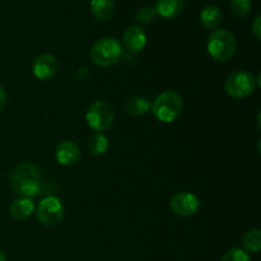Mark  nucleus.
Listing matches in <instances>:
<instances>
[{
    "mask_svg": "<svg viewBox=\"0 0 261 261\" xmlns=\"http://www.w3.org/2000/svg\"><path fill=\"white\" fill-rule=\"evenodd\" d=\"M41 172L31 162H22L15 166L10 175V185L13 191L22 198L32 199L41 191Z\"/></svg>",
    "mask_w": 261,
    "mask_h": 261,
    "instance_id": "nucleus-1",
    "label": "nucleus"
},
{
    "mask_svg": "<svg viewBox=\"0 0 261 261\" xmlns=\"http://www.w3.org/2000/svg\"><path fill=\"white\" fill-rule=\"evenodd\" d=\"M206 50L211 58L217 63H226L233 58L237 50V41L233 33L226 28L214 30L209 35Z\"/></svg>",
    "mask_w": 261,
    "mask_h": 261,
    "instance_id": "nucleus-2",
    "label": "nucleus"
},
{
    "mask_svg": "<svg viewBox=\"0 0 261 261\" xmlns=\"http://www.w3.org/2000/svg\"><path fill=\"white\" fill-rule=\"evenodd\" d=\"M182 97L175 91H165L158 94L150 105L155 119L165 124L173 122L182 111Z\"/></svg>",
    "mask_w": 261,
    "mask_h": 261,
    "instance_id": "nucleus-3",
    "label": "nucleus"
},
{
    "mask_svg": "<svg viewBox=\"0 0 261 261\" xmlns=\"http://www.w3.org/2000/svg\"><path fill=\"white\" fill-rule=\"evenodd\" d=\"M124 56L122 45L115 37H103L96 41L91 48V59L96 65L109 68L119 63Z\"/></svg>",
    "mask_w": 261,
    "mask_h": 261,
    "instance_id": "nucleus-4",
    "label": "nucleus"
},
{
    "mask_svg": "<svg viewBox=\"0 0 261 261\" xmlns=\"http://www.w3.org/2000/svg\"><path fill=\"white\" fill-rule=\"evenodd\" d=\"M257 87L254 74L247 70H236L227 76L224 91L232 98H245L254 93Z\"/></svg>",
    "mask_w": 261,
    "mask_h": 261,
    "instance_id": "nucleus-5",
    "label": "nucleus"
},
{
    "mask_svg": "<svg viewBox=\"0 0 261 261\" xmlns=\"http://www.w3.org/2000/svg\"><path fill=\"white\" fill-rule=\"evenodd\" d=\"M87 124L96 133H102L112 126L115 120L114 109L105 101H96L86 112Z\"/></svg>",
    "mask_w": 261,
    "mask_h": 261,
    "instance_id": "nucleus-6",
    "label": "nucleus"
},
{
    "mask_svg": "<svg viewBox=\"0 0 261 261\" xmlns=\"http://www.w3.org/2000/svg\"><path fill=\"white\" fill-rule=\"evenodd\" d=\"M36 216L42 226H58L65 216V206L58 196H46L38 203Z\"/></svg>",
    "mask_w": 261,
    "mask_h": 261,
    "instance_id": "nucleus-7",
    "label": "nucleus"
},
{
    "mask_svg": "<svg viewBox=\"0 0 261 261\" xmlns=\"http://www.w3.org/2000/svg\"><path fill=\"white\" fill-rule=\"evenodd\" d=\"M173 213L178 217H193L200 208V200L198 196L189 191H180L175 194L170 201Z\"/></svg>",
    "mask_w": 261,
    "mask_h": 261,
    "instance_id": "nucleus-8",
    "label": "nucleus"
},
{
    "mask_svg": "<svg viewBox=\"0 0 261 261\" xmlns=\"http://www.w3.org/2000/svg\"><path fill=\"white\" fill-rule=\"evenodd\" d=\"M59 64L55 56L50 54H42L37 56L33 61L32 71L33 75L40 81H48L58 73Z\"/></svg>",
    "mask_w": 261,
    "mask_h": 261,
    "instance_id": "nucleus-9",
    "label": "nucleus"
},
{
    "mask_svg": "<svg viewBox=\"0 0 261 261\" xmlns=\"http://www.w3.org/2000/svg\"><path fill=\"white\" fill-rule=\"evenodd\" d=\"M122 42L130 54L140 53L147 45V33L140 25H130L125 30Z\"/></svg>",
    "mask_w": 261,
    "mask_h": 261,
    "instance_id": "nucleus-10",
    "label": "nucleus"
},
{
    "mask_svg": "<svg viewBox=\"0 0 261 261\" xmlns=\"http://www.w3.org/2000/svg\"><path fill=\"white\" fill-rule=\"evenodd\" d=\"M55 158L61 166H73L81 158V149L71 140H64L56 147Z\"/></svg>",
    "mask_w": 261,
    "mask_h": 261,
    "instance_id": "nucleus-11",
    "label": "nucleus"
},
{
    "mask_svg": "<svg viewBox=\"0 0 261 261\" xmlns=\"http://www.w3.org/2000/svg\"><path fill=\"white\" fill-rule=\"evenodd\" d=\"M185 2L184 0H157L154 10L157 15L165 19H173L182 13Z\"/></svg>",
    "mask_w": 261,
    "mask_h": 261,
    "instance_id": "nucleus-12",
    "label": "nucleus"
},
{
    "mask_svg": "<svg viewBox=\"0 0 261 261\" xmlns=\"http://www.w3.org/2000/svg\"><path fill=\"white\" fill-rule=\"evenodd\" d=\"M35 208L36 206L32 199L20 196V198L13 200V203L10 204L9 213L15 221H25V219L32 216Z\"/></svg>",
    "mask_w": 261,
    "mask_h": 261,
    "instance_id": "nucleus-13",
    "label": "nucleus"
},
{
    "mask_svg": "<svg viewBox=\"0 0 261 261\" xmlns=\"http://www.w3.org/2000/svg\"><path fill=\"white\" fill-rule=\"evenodd\" d=\"M91 12L97 20L107 22L112 18L115 12V5L112 0H92Z\"/></svg>",
    "mask_w": 261,
    "mask_h": 261,
    "instance_id": "nucleus-14",
    "label": "nucleus"
},
{
    "mask_svg": "<svg viewBox=\"0 0 261 261\" xmlns=\"http://www.w3.org/2000/svg\"><path fill=\"white\" fill-rule=\"evenodd\" d=\"M222 18H223V14H222L221 9L217 5H206L200 12L201 24L205 28H209V30H213V28L218 27L222 22Z\"/></svg>",
    "mask_w": 261,
    "mask_h": 261,
    "instance_id": "nucleus-15",
    "label": "nucleus"
},
{
    "mask_svg": "<svg viewBox=\"0 0 261 261\" xmlns=\"http://www.w3.org/2000/svg\"><path fill=\"white\" fill-rule=\"evenodd\" d=\"M150 109V103L147 98L140 96H134L129 98L125 103V110L127 114L133 116H143L147 114Z\"/></svg>",
    "mask_w": 261,
    "mask_h": 261,
    "instance_id": "nucleus-16",
    "label": "nucleus"
},
{
    "mask_svg": "<svg viewBox=\"0 0 261 261\" xmlns=\"http://www.w3.org/2000/svg\"><path fill=\"white\" fill-rule=\"evenodd\" d=\"M109 145V138L105 134H102V133H96V134H93L89 138L88 150L94 157H101V155H103L107 152Z\"/></svg>",
    "mask_w": 261,
    "mask_h": 261,
    "instance_id": "nucleus-17",
    "label": "nucleus"
},
{
    "mask_svg": "<svg viewBox=\"0 0 261 261\" xmlns=\"http://www.w3.org/2000/svg\"><path fill=\"white\" fill-rule=\"evenodd\" d=\"M242 244L246 251L257 254L261 250V231L259 228H251L244 234Z\"/></svg>",
    "mask_w": 261,
    "mask_h": 261,
    "instance_id": "nucleus-18",
    "label": "nucleus"
},
{
    "mask_svg": "<svg viewBox=\"0 0 261 261\" xmlns=\"http://www.w3.org/2000/svg\"><path fill=\"white\" fill-rule=\"evenodd\" d=\"M252 3L251 0H232L231 2V12L233 15L240 19H244L251 13Z\"/></svg>",
    "mask_w": 261,
    "mask_h": 261,
    "instance_id": "nucleus-19",
    "label": "nucleus"
},
{
    "mask_svg": "<svg viewBox=\"0 0 261 261\" xmlns=\"http://www.w3.org/2000/svg\"><path fill=\"white\" fill-rule=\"evenodd\" d=\"M155 17H157V13H155L154 8L152 7H143L135 14V20H137L138 24L140 25H148L150 23L154 22Z\"/></svg>",
    "mask_w": 261,
    "mask_h": 261,
    "instance_id": "nucleus-20",
    "label": "nucleus"
},
{
    "mask_svg": "<svg viewBox=\"0 0 261 261\" xmlns=\"http://www.w3.org/2000/svg\"><path fill=\"white\" fill-rule=\"evenodd\" d=\"M221 261H251V259H250L249 254L245 250L234 247V249H231L224 252Z\"/></svg>",
    "mask_w": 261,
    "mask_h": 261,
    "instance_id": "nucleus-21",
    "label": "nucleus"
},
{
    "mask_svg": "<svg viewBox=\"0 0 261 261\" xmlns=\"http://www.w3.org/2000/svg\"><path fill=\"white\" fill-rule=\"evenodd\" d=\"M251 32H252V35L255 36V38L260 41V38H261V17L260 15H257V17L254 19V22H252Z\"/></svg>",
    "mask_w": 261,
    "mask_h": 261,
    "instance_id": "nucleus-22",
    "label": "nucleus"
},
{
    "mask_svg": "<svg viewBox=\"0 0 261 261\" xmlns=\"http://www.w3.org/2000/svg\"><path fill=\"white\" fill-rule=\"evenodd\" d=\"M5 103H7V93H5V91L3 89V87H0V111L4 109Z\"/></svg>",
    "mask_w": 261,
    "mask_h": 261,
    "instance_id": "nucleus-23",
    "label": "nucleus"
},
{
    "mask_svg": "<svg viewBox=\"0 0 261 261\" xmlns=\"http://www.w3.org/2000/svg\"><path fill=\"white\" fill-rule=\"evenodd\" d=\"M0 261H7V257H5L4 252L0 251Z\"/></svg>",
    "mask_w": 261,
    "mask_h": 261,
    "instance_id": "nucleus-24",
    "label": "nucleus"
}]
</instances>
